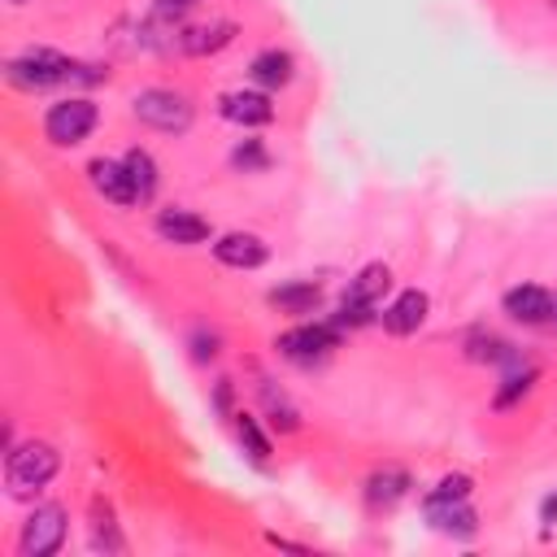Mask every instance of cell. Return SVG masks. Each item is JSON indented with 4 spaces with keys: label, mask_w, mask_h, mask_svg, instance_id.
<instances>
[{
    "label": "cell",
    "mask_w": 557,
    "mask_h": 557,
    "mask_svg": "<svg viewBox=\"0 0 557 557\" xmlns=\"http://www.w3.org/2000/svg\"><path fill=\"white\" fill-rule=\"evenodd\" d=\"M248 74H252V83H261V87H287L292 74H296V61H292V52H283V48H265V52L252 57Z\"/></svg>",
    "instance_id": "obj_17"
},
{
    "label": "cell",
    "mask_w": 557,
    "mask_h": 557,
    "mask_svg": "<svg viewBox=\"0 0 557 557\" xmlns=\"http://www.w3.org/2000/svg\"><path fill=\"white\" fill-rule=\"evenodd\" d=\"M270 305L283 313H313L322 305V287L318 283H283L270 292Z\"/></svg>",
    "instance_id": "obj_18"
},
{
    "label": "cell",
    "mask_w": 557,
    "mask_h": 557,
    "mask_svg": "<svg viewBox=\"0 0 557 557\" xmlns=\"http://www.w3.org/2000/svg\"><path fill=\"white\" fill-rule=\"evenodd\" d=\"M531 379H535V370L513 361V366H509V374H505V379H500V387H496V409H509L518 396H527Z\"/></svg>",
    "instance_id": "obj_21"
},
{
    "label": "cell",
    "mask_w": 557,
    "mask_h": 557,
    "mask_svg": "<svg viewBox=\"0 0 557 557\" xmlns=\"http://www.w3.org/2000/svg\"><path fill=\"white\" fill-rule=\"evenodd\" d=\"M65 540V509L61 505H35L22 522V535H17V548L26 557H52Z\"/></svg>",
    "instance_id": "obj_6"
},
{
    "label": "cell",
    "mask_w": 557,
    "mask_h": 557,
    "mask_svg": "<svg viewBox=\"0 0 557 557\" xmlns=\"http://www.w3.org/2000/svg\"><path fill=\"white\" fill-rule=\"evenodd\" d=\"M157 235L170 244H205L209 239V222L191 209H161L157 213Z\"/></svg>",
    "instance_id": "obj_15"
},
{
    "label": "cell",
    "mask_w": 557,
    "mask_h": 557,
    "mask_svg": "<svg viewBox=\"0 0 557 557\" xmlns=\"http://www.w3.org/2000/svg\"><path fill=\"white\" fill-rule=\"evenodd\" d=\"M405 496H409V474L396 470V466L374 470V474L366 479V505H370V509H392V505H400Z\"/></svg>",
    "instance_id": "obj_16"
},
{
    "label": "cell",
    "mask_w": 557,
    "mask_h": 557,
    "mask_svg": "<svg viewBox=\"0 0 557 557\" xmlns=\"http://www.w3.org/2000/svg\"><path fill=\"white\" fill-rule=\"evenodd\" d=\"M191 4H200V0H161L157 9H161V13H183V9H191Z\"/></svg>",
    "instance_id": "obj_26"
},
{
    "label": "cell",
    "mask_w": 557,
    "mask_h": 557,
    "mask_svg": "<svg viewBox=\"0 0 557 557\" xmlns=\"http://www.w3.org/2000/svg\"><path fill=\"white\" fill-rule=\"evenodd\" d=\"M4 78H9V87H17V91H44V87L83 78V65L70 61L65 52H52V48H26L22 57H13V61L4 65Z\"/></svg>",
    "instance_id": "obj_1"
},
{
    "label": "cell",
    "mask_w": 557,
    "mask_h": 557,
    "mask_svg": "<svg viewBox=\"0 0 557 557\" xmlns=\"http://www.w3.org/2000/svg\"><path fill=\"white\" fill-rule=\"evenodd\" d=\"M470 487H474V483H470V474H444L426 496H435V500H466V496H470Z\"/></svg>",
    "instance_id": "obj_24"
},
{
    "label": "cell",
    "mask_w": 557,
    "mask_h": 557,
    "mask_svg": "<svg viewBox=\"0 0 557 557\" xmlns=\"http://www.w3.org/2000/svg\"><path fill=\"white\" fill-rule=\"evenodd\" d=\"M505 313L522 326H544L557 318V300L548 287H535V283H522V287H509L505 292Z\"/></svg>",
    "instance_id": "obj_8"
},
{
    "label": "cell",
    "mask_w": 557,
    "mask_h": 557,
    "mask_svg": "<svg viewBox=\"0 0 557 557\" xmlns=\"http://www.w3.org/2000/svg\"><path fill=\"white\" fill-rule=\"evenodd\" d=\"M122 161L131 170V183H135L139 200H152V191H157V161H152V152L148 148H131Z\"/></svg>",
    "instance_id": "obj_19"
},
{
    "label": "cell",
    "mask_w": 557,
    "mask_h": 557,
    "mask_svg": "<svg viewBox=\"0 0 557 557\" xmlns=\"http://www.w3.org/2000/svg\"><path fill=\"white\" fill-rule=\"evenodd\" d=\"M422 509H426V522L435 531H448V535H461L470 540L479 531V513L470 509V496L466 500H435V496H422Z\"/></svg>",
    "instance_id": "obj_11"
},
{
    "label": "cell",
    "mask_w": 557,
    "mask_h": 557,
    "mask_svg": "<svg viewBox=\"0 0 557 557\" xmlns=\"http://www.w3.org/2000/svg\"><path fill=\"white\" fill-rule=\"evenodd\" d=\"M261 400H265L270 422H274L278 431H296V426H300V413L292 409V400H287L283 392H274V387H270V379H261Z\"/></svg>",
    "instance_id": "obj_20"
},
{
    "label": "cell",
    "mask_w": 557,
    "mask_h": 557,
    "mask_svg": "<svg viewBox=\"0 0 557 557\" xmlns=\"http://www.w3.org/2000/svg\"><path fill=\"white\" fill-rule=\"evenodd\" d=\"M91 548H104V553H122V548H126L122 535H117L113 513H109V509L100 513V505H96V522H91Z\"/></svg>",
    "instance_id": "obj_23"
},
{
    "label": "cell",
    "mask_w": 557,
    "mask_h": 557,
    "mask_svg": "<svg viewBox=\"0 0 557 557\" xmlns=\"http://www.w3.org/2000/svg\"><path fill=\"white\" fill-rule=\"evenodd\" d=\"M213 257H218L222 265H231V270H257V265H265L270 248H265V239L252 235V231H231V235H222V239L213 244Z\"/></svg>",
    "instance_id": "obj_10"
},
{
    "label": "cell",
    "mask_w": 557,
    "mask_h": 557,
    "mask_svg": "<svg viewBox=\"0 0 557 557\" xmlns=\"http://www.w3.org/2000/svg\"><path fill=\"white\" fill-rule=\"evenodd\" d=\"M57 466H61V457H57L52 444L26 440V444L9 448V457H4V483H9L13 496H30V492H39L57 474Z\"/></svg>",
    "instance_id": "obj_2"
},
{
    "label": "cell",
    "mask_w": 557,
    "mask_h": 557,
    "mask_svg": "<svg viewBox=\"0 0 557 557\" xmlns=\"http://www.w3.org/2000/svg\"><path fill=\"white\" fill-rule=\"evenodd\" d=\"M540 518H544V522H557V496H548V500L540 505Z\"/></svg>",
    "instance_id": "obj_27"
},
{
    "label": "cell",
    "mask_w": 557,
    "mask_h": 557,
    "mask_svg": "<svg viewBox=\"0 0 557 557\" xmlns=\"http://www.w3.org/2000/svg\"><path fill=\"white\" fill-rule=\"evenodd\" d=\"M392 287V270L383 265V261H370V265H361L357 270V278H348V287H344V300H339V326H361V322H370V313H374V305L383 300V292Z\"/></svg>",
    "instance_id": "obj_3"
},
{
    "label": "cell",
    "mask_w": 557,
    "mask_h": 557,
    "mask_svg": "<svg viewBox=\"0 0 557 557\" xmlns=\"http://www.w3.org/2000/svg\"><path fill=\"white\" fill-rule=\"evenodd\" d=\"M96 122H100V109L87 96H70V100H57L44 113V135L57 148H74V144H83L96 131Z\"/></svg>",
    "instance_id": "obj_5"
},
{
    "label": "cell",
    "mask_w": 557,
    "mask_h": 557,
    "mask_svg": "<svg viewBox=\"0 0 557 557\" xmlns=\"http://www.w3.org/2000/svg\"><path fill=\"white\" fill-rule=\"evenodd\" d=\"M218 113L226 122H235V126H265V122H274V104H270L265 91H226L218 100Z\"/></svg>",
    "instance_id": "obj_12"
},
{
    "label": "cell",
    "mask_w": 557,
    "mask_h": 557,
    "mask_svg": "<svg viewBox=\"0 0 557 557\" xmlns=\"http://www.w3.org/2000/svg\"><path fill=\"white\" fill-rule=\"evenodd\" d=\"M331 348H335V326H326V322H305V326H292L278 335V352L296 366H313Z\"/></svg>",
    "instance_id": "obj_7"
},
{
    "label": "cell",
    "mask_w": 557,
    "mask_h": 557,
    "mask_svg": "<svg viewBox=\"0 0 557 557\" xmlns=\"http://www.w3.org/2000/svg\"><path fill=\"white\" fill-rule=\"evenodd\" d=\"M231 39H235V22H196V26H178V52H187V57L222 52Z\"/></svg>",
    "instance_id": "obj_14"
},
{
    "label": "cell",
    "mask_w": 557,
    "mask_h": 557,
    "mask_svg": "<svg viewBox=\"0 0 557 557\" xmlns=\"http://www.w3.org/2000/svg\"><path fill=\"white\" fill-rule=\"evenodd\" d=\"M270 157H265V148L257 144V139H244L235 152H231V165H239V170H261Z\"/></svg>",
    "instance_id": "obj_25"
},
{
    "label": "cell",
    "mask_w": 557,
    "mask_h": 557,
    "mask_svg": "<svg viewBox=\"0 0 557 557\" xmlns=\"http://www.w3.org/2000/svg\"><path fill=\"white\" fill-rule=\"evenodd\" d=\"M87 178H91V187L104 196V200H113V205H139V191H135V183H131V170H126V161H109V157H96L91 165H87Z\"/></svg>",
    "instance_id": "obj_9"
},
{
    "label": "cell",
    "mask_w": 557,
    "mask_h": 557,
    "mask_svg": "<svg viewBox=\"0 0 557 557\" xmlns=\"http://www.w3.org/2000/svg\"><path fill=\"white\" fill-rule=\"evenodd\" d=\"M9 4H22V0H9Z\"/></svg>",
    "instance_id": "obj_28"
},
{
    "label": "cell",
    "mask_w": 557,
    "mask_h": 557,
    "mask_svg": "<svg viewBox=\"0 0 557 557\" xmlns=\"http://www.w3.org/2000/svg\"><path fill=\"white\" fill-rule=\"evenodd\" d=\"M426 309H431L426 292L409 287V292H400V296L383 309V331H387V335H413V331L426 322Z\"/></svg>",
    "instance_id": "obj_13"
},
{
    "label": "cell",
    "mask_w": 557,
    "mask_h": 557,
    "mask_svg": "<svg viewBox=\"0 0 557 557\" xmlns=\"http://www.w3.org/2000/svg\"><path fill=\"white\" fill-rule=\"evenodd\" d=\"M235 431H239V444H244V453L252 461H265L270 457V440L261 435V426H257L252 413H235Z\"/></svg>",
    "instance_id": "obj_22"
},
{
    "label": "cell",
    "mask_w": 557,
    "mask_h": 557,
    "mask_svg": "<svg viewBox=\"0 0 557 557\" xmlns=\"http://www.w3.org/2000/svg\"><path fill=\"white\" fill-rule=\"evenodd\" d=\"M131 109H135V117H139L144 126H152V131H170V135L187 131L191 117H196L191 100H187L183 91H170V87H148V91H139V96L131 100Z\"/></svg>",
    "instance_id": "obj_4"
}]
</instances>
